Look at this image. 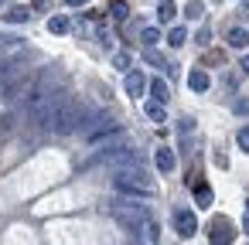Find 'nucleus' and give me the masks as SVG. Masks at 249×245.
Wrapping results in <instances>:
<instances>
[{"mask_svg": "<svg viewBox=\"0 0 249 245\" xmlns=\"http://www.w3.org/2000/svg\"><path fill=\"white\" fill-rule=\"evenodd\" d=\"M229 45H232V48H246V45H249V31H246V28H232V31H229Z\"/></svg>", "mask_w": 249, "mask_h": 245, "instance_id": "12", "label": "nucleus"}, {"mask_svg": "<svg viewBox=\"0 0 249 245\" xmlns=\"http://www.w3.org/2000/svg\"><path fill=\"white\" fill-rule=\"evenodd\" d=\"M0 4H4V0H0Z\"/></svg>", "mask_w": 249, "mask_h": 245, "instance_id": "29", "label": "nucleus"}, {"mask_svg": "<svg viewBox=\"0 0 249 245\" xmlns=\"http://www.w3.org/2000/svg\"><path fill=\"white\" fill-rule=\"evenodd\" d=\"M143 113H147L154 123H164V119H167V113H164V102H147V106H143Z\"/></svg>", "mask_w": 249, "mask_h": 245, "instance_id": "13", "label": "nucleus"}, {"mask_svg": "<svg viewBox=\"0 0 249 245\" xmlns=\"http://www.w3.org/2000/svg\"><path fill=\"white\" fill-rule=\"evenodd\" d=\"M143 92H147V79H143V72H130V75H126V96L140 99Z\"/></svg>", "mask_w": 249, "mask_h": 245, "instance_id": "8", "label": "nucleus"}, {"mask_svg": "<svg viewBox=\"0 0 249 245\" xmlns=\"http://www.w3.org/2000/svg\"><path fill=\"white\" fill-rule=\"evenodd\" d=\"M157 17L167 24V21H174L178 17V4H174V0H160V4H157Z\"/></svg>", "mask_w": 249, "mask_h": 245, "instance_id": "11", "label": "nucleus"}, {"mask_svg": "<svg viewBox=\"0 0 249 245\" xmlns=\"http://www.w3.org/2000/svg\"><path fill=\"white\" fill-rule=\"evenodd\" d=\"M232 109H235V116H249V99H239Z\"/></svg>", "mask_w": 249, "mask_h": 245, "instance_id": "24", "label": "nucleus"}, {"mask_svg": "<svg viewBox=\"0 0 249 245\" xmlns=\"http://www.w3.org/2000/svg\"><path fill=\"white\" fill-rule=\"evenodd\" d=\"M31 85H35V79H31V75H18L11 85H4L0 99H4V102H18L21 96H28V92H31Z\"/></svg>", "mask_w": 249, "mask_h": 245, "instance_id": "5", "label": "nucleus"}, {"mask_svg": "<svg viewBox=\"0 0 249 245\" xmlns=\"http://www.w3.org/2000/svg\"><path fill=\"white\" fill-rule=\"evenodd\" d=\"M239 68H242V72H246V75H249V55H246V58H242V65H239Z\"/></svg>", "mask_w": 249, "mask_h": 245, "instance_id": "27", "label": "nucleus"}, {"mask_svg": "<svg viewBox=\"0 0 249 245\" xmlns=\"http://www.w3.org/2000/svg\"><path fill=\"white\" fill-rule=\"evenodd\" d=\"M150 96H154V102H167V96H171V85H167L164 79H154V82H150Z\"/></svg>", "mask_w": 249, "mask_h": 245, "instance_id": "10", "label": "nucleus"}, {"mask_svg": "<svg viewBox=\"0 0 249 245\" xmlns=\"http://www.w3.org/2000/svg\"><path fill=\"white\" fill-rule=\"evenodd\" d=\"M113 221H120V225H123L126 231L140 235V228H147V221H150V211H147L143 204L116 201V204H113Z\"/></svg>", "mask_w": 249, "mask_h": 245, "instance_id": "3", "label": "nucleus"}, {"mask_svg": "<svg viewBox=\"0 0 249 245\" xmlns=\"http://www.w3.org/2000/svg\"><path fill=\"white\" fill-rule=\"evenodd\" d=\"M14 130V116L7 113V116H0V133H11Z\"/></svg>", "mask_w": 249, "mask_h": 245, "instance_id": "22", "label": "nucleus"}, {"mask_svg": "<svg viewBox=\"0 0 249 245\" xmlns=\"http://www.w3.org/2000/svg\"><path fill=\"white\" fill-rule=\"evenodd\" d=\"M147 238H150L154 245H157V238H160V235H157V221H154V218L147 221Z\"/></svg>", "mask_w": 249, "mask_h": 245, "instance_id": "23", "label": "nucleus"}, {"mask_svg": "<svg viewBox=\"0 0 249 245\" xmlns=\"http://www.w3.org/2000/svg\"><path fill=\"white\" fill-rule=\"evenodd\" d=\"M246 211H249V204H246Z\"/></svg>", "mask_w": 249, "mask_h": 245, "instance_id": "28", "label": "nucleus"}, {"mask_svg": "<svg viewBox=\"0 0 249 245\" xmlns=\"http://www.w3.org/2000/svg\"><path fill=\"white\" fill-rule=\"evenodd\" d=\"M208 242L212 245H232L235 242V225L225 214H215L212 225H208Z\"/></svg>", "mask_w": 249, "mask_h": 245, "instance_id": "4", "label": "nucleus"}, {"mask_svg": "<svg viewBox=\"0 0 249 245\" xmlns=\"http://www.w3.org/2000/svg\"><path fill=\"white\" fill-rule=\"evenodd\" d=\"M235 143H239V150H246V153H249V126H242V130L235 133Z\"/></svg>", "mask_w": 249, "mask_h": 245, "instance_id": "20", "label": "nucleus"}, {"mask_svg": "<svg viewBox=\"0 0 249 245\" xmlns=\"http://www.w3.org/2000/svg\"><path fill=\"white\" fill-rule=\"evenodd\" d=\"M140 41H143L147 48H154V45L160 41V31H157V28H143V31H140Z\"/></svg>", "mask_w": 249, "mask_h": 245, "instance_id": "18", "label": "nucleus"}, {"mask_svg": "<svg viewBox=\"0 0 249 245\" xmlns=\"http://www.w3.org/2000/svg\"><path fill=\"white\" fill-rule=\"evenodd\" d=\"M126 0H113V4H109V14H113V21H126Z\"/></svg>", "mask_w": 249, "mask_h": 245, "instance_id": "17", "label": "nucleus"}, {"mask_svg": "<svg viewBox=\"0 0 249 245\" xmlns=\"http://www.w3.org/2000/svg\"><path fill=\"white\" fill-rule=\"evenodd\" d=\"M55 99H58V92H48V89L31 92V99L24 106V116H28V126L35 133L55 130Z\"/></svg>", "mask_w": 249, "mask_h": 245, "instance_id": "1", "label": "nucleus"}, {"mask_svg": "<svg viewBox=\"0 0 249 245\" xmlns=\"http://www.w3.org/2000/svg\"><path fill=\"white\" fill-rule=\"evenodd\" d=\"M208 85H212V79H208V72H201V68H195V72L188 75V89H191V92H208Z\"/></svg>", "mask_w": 249, "mask_h": 245, "instance_id": "9", "label": "nucleus"}, {"mask_svg": "<svg viewBox=\"0 0 249 245\" xmlns=\"http://www.w3.org/2000/svg\"><path fill=\"white\" fill-rule=\"evenodd\" d=\"M113 65H116V68H130V55H126V51H116V55H113Z\"/></svg>", "mask_w": 249, "mask_h": 245, "instance_id": "21", "label": "nucleus"}, {"mask_svg": "<svg viewBox=\"0 0 249 245\" xmlns=\"http://www.w3.org/2000/svg\"><path fill=\"white\" fill-rule=\"evenodd\" d=\"M113 187L120 194H143V197H154L157 194V184L143 174V167H126V170H116L113 174Z\"/></svg>", "mask_w": 249, "mask_h": 245, "instance_id": "2", "label": "nucleus"}, {"mask_svg": "<svg viewBox=\"0 0 249 245\" xmlns=\"http://www.w3.org/2000/svg\"><path fill=\"white\" fill-rule=\"evenodd\" d=\"M201 11H205V4H201V0H191V4L184 7V14H188L191 21H198V17H201Z\"/></svg>", "mask_w": 249, "mask_h": 245, "instance_id": "19", "label": "nucleus"}, {"mask_svg": "<svg viewBox=\"0 0 249 245\" xmlns=\"http://www.w3.org/2000/svg\"><path fill=\"white\" fill-rule=\"evenodd\" d=\"M69 7H82V4H89V0H65Z\"/></svg>", "mask_w": 249, "mask_h": 245, "instance_id": "25", "label": "nucleus"}, {"mask_svg": "<svg viewBox=\"0 0 249 245\" xmlns=\"http://www.w3.org/2000/svg\"><path fill=\"white\" fill-rule=\"evenodd\" d=\"M174 228H178V235H181V238H191V235L198 231V218H195V211L178 208V211H174Z\"/></svg>", "mask_w": 249, "mask_h": 245, "instance_id": "6", "label": "nucleus"}, {"mask_svg": "<svg viewBox=\"0 0 249 245\" xmlns=\"http://www.w3.org/2000/svg\"><path fill=\"white\" fill-rule=\"evenodd\" d=\"M4 17H7L11 24H24V21L31 17V11H28V7H11V11H7Z\"/></svg>", "mask_w": 249, "mask_h": 245, "instance_id": "14", "label": "nucleus"}, {"mask_svg": "<svg viewBox=\"0 0 249 245\" xmlns=\"http://www.w3.org/2000/svg\"><path fill=\"white\" fill-rule=\"evenodd\" d=\"M184 41H188V31H184V28H171V34H167V45H171V48H181Z\"/></svg>", "mask_w": 249, "mask_h": 245, "instance_id": "16", "label": "nucleus"}, {"mask_svg": "<svg viewBox=\"0 0 249 245\" xmlns=\"http://www.w3.org/2000/svg\"><path fill=\"white\" fill-rule=\"evenodd\" d=\"M48 31H52V34H65V31H69V17H65V14L52 17V21H48Z\"/></svg>", "mask_w": 249, "mask_h": 245, "instance_id": "15", "label": "nucleus"}, {"mask_svg": "<svg viewBox=\"0 0 249 245\" xmlns=\"http://www.w3.org/2000/svg\"><path fill=\"white\" fill-rule=\"evenodd\" d=\"M242 231H246V235H249V211H246V214H242Z\"/></svg>", "mask_w": 249, "mask_h": 245, "instance_id": "26", "label": "nucleus"}, {"mask_svg": "<svg viewBox=\"0 0 249 245\" xmlns=\"http://www.w3.org/2000/svg\"><path fill=\"white\" fill-rule=\"evenodd\" d=\"M154 163H157V170H160V174H171V170L178 167V157H174V150L160 147V150H154Z\"/></svg>", "mask_w": 249, "mask_h": 245, "instance_id": "7", "label": "nucleus"}]
</instances>
